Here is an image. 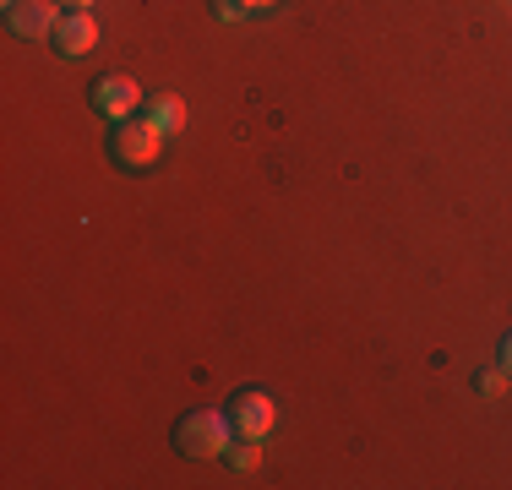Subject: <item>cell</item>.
Returning a JSON list of instances; mask_svg holds the SVG:
<instances>
[{"instance_id": "obj_1", "label": "cell", "mask_w": 512, "mask_h": 490, "mask_svg": "<svg viewBox=\"0 0 512 490\" xmlns=\"http://www.w3.org/2000/svg\"><path fill=\"white\" fill-rule=\"evenodd\" d=\"M169 441H175V452L180 458H224L229 452V441H235V425H229V414L224 409H186L175 420V431H169Z\"/></svg>"}, {"instance_id": "obj_2", "label": "cell", "mask_w": 512, "mask_h": 490, "mask_svg": "<svg viewBox=\"0 0 512 490\" xmlns=\"http://www.w3.org/2000/svg\"><path fill=\"white\" fill-rule=\"evenodd\" d=\"M158 147H164V131H158L153 120H120V126L109 131V158H115V164L148 169L158 158Z\"/></svg>"}, {"instance_id": "obj_3", "label": "cell", "mask_w": 512, "mask_h": 490, "mask_svg": "<svg viewBox=\"0 0 512 490\" xmlns=\"http://www.w3.org/2000/svg\"><path fill=\"white\" fill-rule=\"evenodd\" d=\"M229 425H235V436H251V441H262L267 431H273V398H267L262 387H240L235 398H229Z\"/></svg>"}, {"instance_id": "obj_4", "label": "cell", "mask_w": 512, "mask_h": 490, "mask_svg": "<svg viewBox=\"0 0 512 490\" xmlns=\"http://www.w3.org/2000/svg\"><path fill=\"white\" fill-rule=\"evenodd\" d=\"M142 104V88L126 77V71H104L99 82H93V109L109 120V126H120V120H131V109Z\"/></svg>"}, {"instance_id": "obj_5", "label": "cell", "mask_w": 512, "mask_h": 490, "mask_svg": "<svg viewBox=\"0 0 512 490\" xmlns=\"http://www.w3.org/2000/svg\"><path fill=\"white\" fill-rule=\"evenodd\" d=\"M60 22V0H11L6 6V28L17 39H50Z\"/></svg>"}, {"instance_id": "obj_6", "label": "cell", "mask_w": 512, "mask_h": 490, "mask_svg": "<svg viewBox=\"0 0 512 490\" xmlns=\"http://www.w3.org/2000/svg\"><path fill=\"white\" fill-rule=\"evenodd\" d=\"M55 49L66 60H82V55H93V49H99V22L88 17V11H66V17L55 22Z\"/></svg>"}, {"instance_id": "obj_7", "label": "cell", "mask_w": 512, "mask_h": 490, "mask_svg": "<svg viewBox=\"0 0 512 490\" xmlns=\"http://www.w3.org/2000/svg\"><path fill=\"white\" fill-rule=\"evenodd\" d=\"M148 120L164 137H175V131H186V104L175 93H158V98H148Z\"/></svg>"}, {"instance_id": "obj_8", "label": "cell", "mask_w": 512, "mask_h": 490, "mask_svg": "<svg viewBox=\"0 0 512 490\" xmlns=\"http://www.w3.org/2000/svg\"><path fill=\"white\" fill-rule=\"evenodd\" d=\"M229 463H235V469H256V463H262V441H251V436H235L229 441V452H224Z\"/></svg>"}, {"instance_id": "obj_9", "label": "cell", "mask_w": 512, "mask_h": 490, "mask_svg": "<svg viewBox=\"0 0 512 490\" xmlns=\"http://www.w3.org/2000/svg\"><path fill=\"white\" fill-rule=\"evenodd\" d=\"M278 0H218V17H251V11H273Z\"/></svg>"}, {"instance_id": "obj_10", "label": "cell", "mask_w": 512, "mask_h": 490, "mask_svg": "<svg viewBox=\"0 0 512 490\" xmlns=\"http://www.w3.org/2000/svg\"><path fill=\"white\" fill-rule=\"evenodd\" d=\"M474 382H480L485 398H502V392H507V371H480Z\"/></svg>"}, {"instance_id": "obj_11", "label": "cell", "mask_w": 512, "mask_h": 490, "mask_svg": "<svg viewBox=\"0 0 512 490\" xmlns=\"http://www.w3.org/2000/svg\"><path fill=\"white\" fill-rule=\"evenodd\" d=\"M502 371H507V382H512V333L502 338Z\"/></svg>"}, {"instance_id": "obj_12", "label": "cell", "mask_w": 512, "mask_h": 490, "mask_svg": "<svg viewBox=\"0 0 512 490\" xmlns=\"http://www.w3.org/2000/svg\"><path fill=\"white\" fill-rule=\"evenodd\" d=\"M60 6H66V11H88L93 0H60Z\"/></svg>"}, {"instance_id": "obj_13", "label": "cell", "mask_w": 512, "mask_h": 490, "mask_svg": "<svg viewBox=\"0 0 512 490\" xmlns=\"http://www.w3.org/2000/svg\"><path fill=\"white\" fill-rule=\"evenodd\" d=\"M6 6H11V0H6Z\"/></svg>"}]
</instances>
